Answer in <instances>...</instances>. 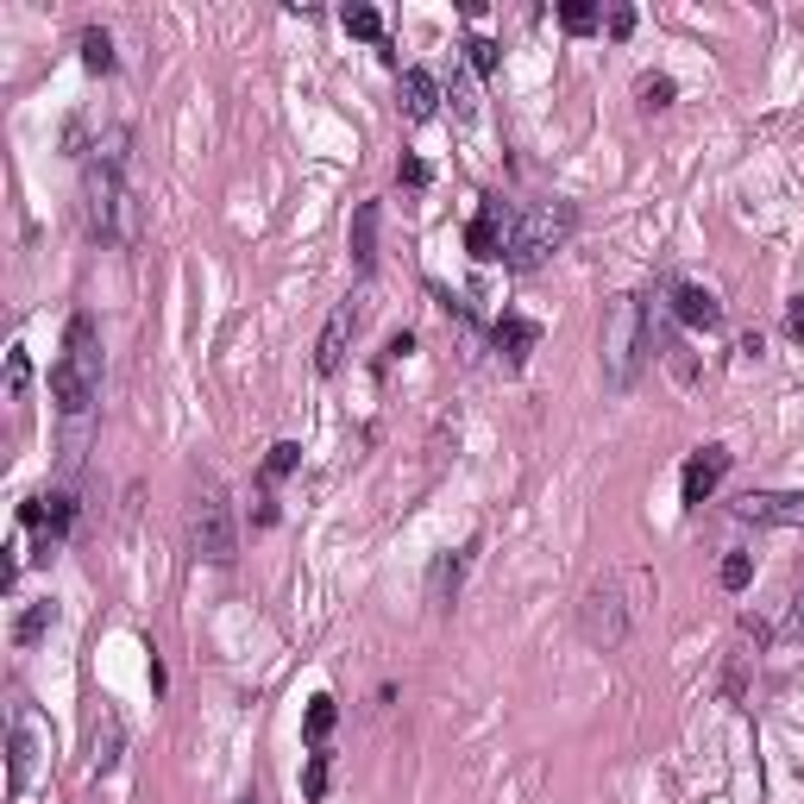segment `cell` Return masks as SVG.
<instances>
[{"label":"cell","instance_id":"obj_1","mask_svg":"<svg viewBox=\"0 0 804 804\" xmlns=\"http://www.w3.org/2000/svg\"><path fill=\"white\" fill-rule=\"evenodd\" d=\"M82 226H88V239H95V246H120V251L139 246V233H145V208H139V196L126 189L120 170L88 164V176H82Z\"/></svg>","mask_w":804,"mask_h":804},{"label":"cell","instance_id":"obj_2","mask_svg":"<svg viewBox=\"0 0 804 804\" xmlns=\"http://www.w3.org/2000/svg\"><path fill=\"white\" fill-rule=\"evenodd\" d=\"M50 397H57V409H63L70 422H82V415L95 409V397H100V327H95V315H70L63 352H57V365H50Z\"/></svg>","mask_w":804,"mask_h":804},{"label":"cell","instance_id":"obj_3","mask_svg":"<svg viewBox=\"0 0 804 804\" xmlns=\"http://www.w3.org/2000/svg\"><path fill=\"white\" fill-rule=\"evenodd\" d=\"M578 233V208L572 201H528L522 214L509 221V246H503V264L509 271H541L553 251Z\"/></svg>","mask_w":804,"mask_h":804},{"label":"cell","instance_id":"obj_4","mask_svg":"<svg viewBox=\"0 0 804 804\" xmlns=\"http://www.w3.org/2000/svg\"><path fill=\"white\" fill-rule=\"evenodd\" d=\"M653 358V321L641 296H616L610 321H603V383L610 390H628L641 365Z\"/></svg>","mask_w":804,"mask_h":804},{"label":"cell","instance_id":"obj_5","mask_svg":"<svg viewBox=\"0 0 804 804\" xmlns=\"http://www.w3.org/2000/svg\"><path fill=\"white\" fill-rule=\"evenodd\" d=\"M189 547L208 566H233L239 559V522H233V503H226L221 484H201L196 503H189Z\"/></svg>","mask_w":804,"mask_h":804},{"label":"cell","instance_id":"obj_6","mask_svg":"<svg viewBox=\"0 0 804 804\" xmlns=\"http://www.w3.org/2000/svg\"><path fill=\"white\" fill-rule=\"evenodd\" d=\"M635 610H641V603L623 598V578H598V584L578 598V635H584L591 648H623L628 628H635Z\"/></svg>","mask_w":804,"mask_h":804},{"label":"cell","instance_id":"obj_7","mask_svg":"<svg viewBox=\"0 0 804 804\" xmlns=\"http://www.w3.org/2000/svg\"><path fill=\"white\" fill-rule=\"evenodd\" d=\"M371 276L352 289L333 315H327V327H321V340H315V371L321 377H333V371H346V358H352V340H358V327L371 321Z\"/></svg>","mask_w":804,"mask_h":804},{"label":"cell","instance_id":"obj_8","mask_svg":"<svg viewBox=\"0 0 804 804\" xmlns=\"http://www.w3.org/2000/svg\"><path fill=\"white\" fill-rule=\"evenodd\" d=\"M38 760H50V723L25 698H13V717H7V779H13V792L32 785Z\"/></svg>","mask_w":804,"mask_h":804},{"label":"cell","instance_id":"obj_9","mask_svg":"<svg viewBox=\"0 0 804 804\" xmlns=\"http://www.w3.org/2000/svg\"><path fill=\"white\" fill-rule=\"evenodd\" d=\"M729 477V447H698L685 459V472H678V497L685 509H704V503L717 497V484Z\"/></svg>","mask_w":804,"mask_h":804},{"label":"cell","instance_id":"obj_10","mask_svg":"<svg viewBox=\"0 0 804 804\" xmlns=\"http://www.w3.org/2000/svg\"><path fill=\"white\" fill-rule=\"evenodd\" d=\"M735 516L754 528H804V490H748Z\"/></svg>","mask_w":804,"mask_h":804},{"label":"cell","instance_id":"obj_11","mask_svg":"<svg viewBox=\"0 0 804 804\" xmlns=\"http://www.w3.org/2000/svg\"><path fill=\"white\" fill-rule=\"evenodd\" d=\"M509 221H516V214H509L497 196H484V208H477L472 226H465V251H472V258H484V264H490V258H503V246H509Z\"/></svg>","mask_w":804,"mask_h":804},{"label":"cell","instance_id":"obj_12","mask_svg":"<svg viewBox=\"0 0 804 804\" xmlns=\"http://www.w3.org/2000/svg\"><path fill=\"white\" fill-rule=\"evenodd\" d=\"M673 315L685 327H698V333H717V327H723V302H717V289H704V283H678Z\"/></svg>","mask_w":804,"mask_h":804},{"label":"cell","instance_id":"obj_13","mask_svg":"<svg viewBox=\"0 0 804 804\" xmlns=\"http://www.w3.org/2000/svg\"><path fill=\"white\" fill-rule=\"evenodd\" d=\"M534 340H541V327L528 321V315H503V321L490 327V346H497V358L509 365V371H522V365H528Z\"/></svg>","mask_w":804,"mask_h":804},{"label":"cell","instance_id":"obj_14","mask_svg":"<svg viewBox=\"0 0 804 804\" xmlns=\"http://www.w3.org/2000/svg\"><path fill=\"white\" fill-rule=\"evenodd\" d=\"M465 566H472V547H459V553H440L434 559V572H427V603L447 616L452 598H459V584H465Z\"/></svg>","mask_w":804,"mask_h":804},{"label":"cell","instance_id":"obj_15","mask_svg":"<svg viewBox=\"0 0 804 804\" xmlns=\"http://www.w3.org/2000/svg\"><path fill=\"white\" fill-rule=\"evenodd\" d=\"M397 100H402V114L409 120H434L440 114V82H434V70H402V88H397Z\"/></svg>","mask_w":804,"mask_h":804},{"label":"cell","instance_id":"obj_16","mask_svg":"<svg viewBox=\"0 0 804 804\" xmlns=\"http://www.w3.org/2000/svg\"><path fill=\"white\" fill-rule=\"evenodd\" d=\"M377 221H383V208L377 201H358V214H352V264L371 276L377 264Z\"/></svg>","mask_w":804,"mask_h":804},{"label":"cell","instance_id":"obj_17","mask_svg":"<svg viewBox=\"0 0 804 804\" xmlns=\"http://www.w3.org/2000/svg\"><path fill=\"white\" fill-rule=\"evenodd\" d=\"M120 748H126L120 710H107V704H100V717H95V773H114V767H120Z\"/></svg>","mask_w":804,"mask_h":804},{"label":"cell","instance_id":"obj_18","mask_svg":"<svg viewBox=\"0 0 804 804\" xmlns=\"http://www.w3.org/2000/svg\"><path fill=\"white\" fill-rule=\"evenodd\" d=\"M50 623H57V603H50V598L25 603L20 623H13V641H20V648H32V641H45V635H50Z\"/></svg>","mask_w":804,"mask_h":804},{"label":"cell","instance_id":"obj_19","mask_svg":"<svg viewBox=\"0 0 804 804\" xmlns=\"http://www.w3.org/2000/svg\"><path fill=\"white\" fill-rule=\"evenodd\" d=\"M333 723H340V704L327 698H315L308 704V723H302V735H308V748H327V735H333Z\"/></svg>","mask_w":804,"mask_h":804},{"label":"cell","instance_id":"obj_20","mask_svg":"<svg viewBox=\"0 0 804 804\" xmlns=\"http://www.w3.org/2000/svg\"><path fill=\"white\" fill-rule=\"evenodd\" d=\"M82 63H88L95 75H114V63H120V57H114V38H107L100 25H88V32H82Z\"/></svg>","mask_w":804,"mask_h":804},{"label":"cell","instance_id":"obj_21","mask_svg":"<svg viewBox=\"0 0 804 804\" xmlns=\"http://www.w3.org/2000/svg\"><path fill=\"white\" fill-rule=\"evenodd\" d=\"M327 779H333V760H327V748H315V754H308V767H302V799L321 804L327 799Z\"/></svg>","mask_w":804,"mask_h":804},{"label":"cell","instance_id":"obj_22","mask_svg":"<svg viewBox=\"0 0 804 804\" xmlns=\"http://www.w3.org/2000/svg\"><path fill=\"white\" fill-rule=\"evenodd\" d=\"M296 465H302V447H296V440H276V447L264 452V490H271L276 477H289Z\"/></svg>","mask_w":804,"mask_h":804},{"label":"cell","instance_id":"obj_23","mask_svg":"<svg viewBox=\"0 0 804 804\" xmlns=\"http://www.w3.org/2000/svg\"><path fill=\"white\" fill-rule=\"evenodd\" d=\"M340 25H346L352 38H383V20H377V7H346V13H340Z\"/></svg>","mask_w":804,"mask_h":804},{"label":"cell","instance_id":"obj_24","mask_svg":"<svg viewBox=\"0 0 804 804\" xmlns=\"http://www.w3.org/2000/svg\"><path fill=\"white\" fill-rule=\"evenodd\" d=\"M598 7H591V0H566V7H559V25H566V32H578V38H584V32H598Z\"/></svg>","mask_w":804,"mask_h":804},{"label":"cell","instance_id":"obj_25","mask_svg":"<svg viewBox=\"0 0 804 804\" xmlns=\"http://www.w3.org/2000/svg\"><path fill=\"white\" fill-rule=\"evenodd\" d=\"M779 641H804V584L785 598V616H779V628H773Z\"/></svg>","mask_w":804,"mask_h":804},{"label":"cell","instance_id":"obj_26","mask_svg":"<svg viewBox=\"0 0 804 804\" xmlns=\"http://www.w3.org/2000/svg\"><path fill=\"white\" fill-rule=\"evenodd\" d=\"M723 591H748V578H754V553H729L723 559Z\"/></svg>","mask_w":804,"mask_h":804},{"label":"cell","instance_id":"obj_27","mask_svg":"<svg viewBox=\"0 0 804 804\" xmlns=\"http://www.w3.org/2000/svg\"><path fill=\"white\" fill-rule=\"evenodd\" d=\"M635 95H641V107H673V75H641V88H635Z\"/></svg>","mask_w":804,"mask_h":804},{"label":"cell","instance_id":"obj_28","mask_svg":"<svg viewBox=\"0 0 804 804\" xmlns=\"http://www.w3.org/2000/svg\"><path fill=\"white\" fill-rule=\"evenodd\" d=\"M397 182H402V189H427V182H434V170H427L415 151H402V157H397Z\"/></svg>","mask_w":804,"mask_h":804},{"label":"cell","instance_id":"obj_29","mask_svg":"<svg viewBox=\"0 0 804 804\" xmlns=\"http://www.w3.org/2000/svg\"><path fill=\"white\" fill-rule=\"evenodd\" d=\"M465 57H472V70H477V75H490V70H497L503 50L490 45V38H465Z\"/></svg>","mask_w":804,"mask_h":804},{"label":"cell","instance_id":"obj_30","mask_svg":"<svg viewBox=\"0 0 804 804\" xmlns=\"http://www.w3.org/2000/svg\"><path fill=\"white\" fill-rule=\"evenodd\" d=\"M447 100H452V114H459V120H472V114H477V95H472V82H465V75L447 88Z\"/></svg>","mask_w":804,"mask_h":804},{"label":"cell","instance_id":"obj_31","mask_svg":"<svg viewBox=\"0 0 804 804\" xmlns=\"http://www.w3.org/2000/svg\"><path fill=\"white\" fill-rule=\"evenodd\" d=\"M610 38H628V32H635V7H610Z\"/></svg>","mask_w":804,"mask_h":804},{"label":"cell","instance_id":"obj_32","mask_svg":"<svg viewBox=\"0 0 804 804\" xmlns=\"http://www.w3.org/2000/svg\"><path fill=\"white\" fill-rule=\"evenodd\" d=\"M25 377H32V365H25V352H13V358H7V390H13V397L25 390Z\"/></svg>","mask_w":804,"mask_h":804},{"label":"cell","instance_id":"obj_33","mask_svg":"<svg viewBox=\"0 0 804 804\" xmlns=\"http://www.w3.org/2000/svg\"><path fill=\"white\" fill-rule=\"evenodd\" d=\"M785 333H792V340L804 346V296H792V302H785Z\"/></svg>","mask_w":804,"mask_h":804},{"label":"cell","instance_id":"obj_34","mask_svg":"<svg viewBox=\"0 0 804 804\" xmlns=\"http://www.w3.org/2000/svg\"><path fill=\"white\" fill-rule=\"evenodd\" d=\"M409 352H415V333H397V340L383 346V365H397V358H409Z\"/></svg>","mask_w":804,"mask_h":804},{"label":"cell","instance_id":"obj_35","mask_svg":"<svg viewBox=\"0 0 804 804\" xmlns=\"http://www.w3.org/2000/svg\"><path fill=\"white\" fill-rule=\"evenodd\" d=\"M233 804H264V799H258V785H251V792H239V799H233Z\"/></svg>","mask_w":804,"mask_h":804}]
</instances>
